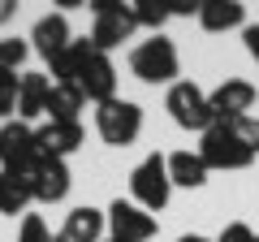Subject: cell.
<instances>
[{
	"instance_id": "6da1fadb",
	"label": "cell",
	"mask_w": 259,
	"mask_h": 242,
	"mask_svg": "<svg viewBox=\"0 0 259 242\" xmlns=\"http://www.w3.org/2000/svg\"><path fill=\"white\" fill-rule=\"evenodd\" d=\"M130 74L139 78V83H147V87H160V83L173 87V83H177V74H182L177 44H173V39H164V35L143 39V44L130 52Z\"/></svg>"
},
{
	"instance_id": "7a4b0ae2",
	"label": "cell",
	"mask_w": 259,
	"mask_h": 242,
	"mask_svg": "<svg viewBox=\"0 0 259 242\" xmlns=\"http://www.w3.org/2000/svg\"><path fill=\"white\" fill-rule=\"evenodd\" d=\"M130 195H134V204H139V208H147L151 216H156L160 208H168V199H173L168 156H160V151L143 156L139 165H134V173H130Z\"/></svg>"
},
{
	"instance_id": "3957f363",
	"label": "cell",
	"mask_w": 259,
	"mask_h": 242,
	"mask_svg": "<svg viewBox=\"0 0 259 242\" xmlns=\"http://www.w3.org/2000/svg\"><path fill=\"white\" fill-rule=\"evenodd\" d=\"M95 130H100V139L108 147H130L143 134V108L134 100L112 95V100L95 104Z\"/></svg>"
},
{
	"instance_id": "277c9868",
	"label": "cell",
	"mask_w": 259,
	"mask_h": 242,
	"mask_svg": "<svg viewBox=\"0 0 259 242\" xmlns=\"http://www.w3.org/2000/svg\"><path fill=\"white\" fill-rule=\"evenodd\" d=\"M95 13V26H91V44L95 52L108 56L112 48H121L134 30H139V22H134V9H130L125 0H87Z\"/></svg>"
},
{
	"instance_id": "5b68a950",
	"label": "cell",
	"mask_w": 259,
	"mask_h": 242,
	"mask_svg": "<svg viewBox=\"0 0 259 242\" xmlns=\"http://www.w3.org/2000/svg\"><path fill=\"white\" fill-rule=\"evenodd\" d=\"M164 108H168V117H173L182 130L207 134V130L216 126V121H212V108H207V91H203L199 83H186V78H177V83L168 87Z\"/></svg>"
},
{
	"instance_id": "8992f818",
	"label": "cell",
	"mask_w": 259,
	"mask_h": 242,
	"mask_svg": "<svg viewBox=\"0 0 259 242\" xmlns=\"http://www.w3.org/2000/svg\"><path fill=\"white\" fill-rule=\"evenodd\" d=\"M199 156H203L207 169H225V173H229V169H250L259 151L246 147L229 126H212V130L203 134V143H199Z\"/></svg>"
},
{
	"instance_id": "52a82bcc",
	"label": "cell",
	"mask_w": 259,
	"mask_h": 242,
	"mask_svg": "<svg viewBox=\"0 0 259 242\" xmlns=\"http://www.w3.org/2000/svg\"><path fill=\"white\" fill-rule=\"evenodd\" d=\"M39 160V147H35V126L26 121H5L0 126V169L5 173H30Z\"/></svg>"
},
{
	"instance_id": "ba28073f",
	"label": "cell",
	"mask_w": 259,
	"mask_h": 242,
	"mask_svg": "<svg viewBox=\"0 0 259 242\" xmlns=\"http://www.w3.org/2000/svg\"><path fill=\"white\" fill-rule=\"evenodd\" d=\"M255 100H259V91L246 78H225L216 91H207V108H212L216 126H229V121H238V117H250Z\"/></svg>"
},
{
	"instance_id": "9c48e42d",
	"label": "cell",
	"mask_w": 259,
	"mask_h": 242,
	"mask_svg": "<svg viewBox=\"0 0 259 242\" xmlns=\"http://www.w3.org/2000/svg\"><path fill=\"white\" fill-rule=\"evenodd\" d=\"M108 229H112V242H147L156 238V216L147 212V208H139L134 199H112L108 212Z\"/></svg>"
},
{
	"instance_id": "30bf717a",
	"label": "cell",
	"mask_w": 259,
	"mask_h": 242,
	"mask_svg": "<svg viewBox=\"0 0 259 242\" xmlns=\"http://www.w3.org/2000/svg\"><path fill=\"white\" fill-rule=\"evenodd\" d=\"M35 147H39V156L69 160L82 147V121H44L35 130Z\"/></svg>"
},
{
	"instance_id": "8fae6325",
	"label": "cell",
	"mask_w": 259,
	"mask_h": 242,
	"mask_svg": "<svg viewBox=\"0 0 259 242\" xmlns=\"http://www.w3.org/2000/svg\"><path fill=\"white\" fill-rule=\"evenodd\" d=\"M69 165L65 160H52V156H39L35 169H30V190H35L39 204H61L69 195Z\"/></svg>"
},
{
	"instance_id": "7c38bea8",
	"label": "cell",
	"mask_w": 259,
	"mask_h": 242,
	"mask_svg": "<svg viewBox=\"0 0 259 242\" xmlns=\"http://www.w3.org/2000/svg\"><path fill=\"white\" fill-rule=\"evenodd\" d=\"M69 22H65V13H44V18L35 22V30H30V48H35L39 56H44L48 65H52L56 56L69 48Z\"/></svg>"
},
{
	"instance_id": "4fadbf2b",
	"label": "cell",
	"mask_w": 259,
	"mask_h": 242,
	"mask_svg": "<svg viewBox=\"0 0 259 242\" xmlns=\"http://www.w3.org/2000/svg\"><path fill=\"white\" fill-rule=\"evenodd\" d=\"M78 91H82L91 104H104V100L117 95V69H112V61L104 52H95L91 61H87L82 78H78Z\"/></svg>"
},
{
	"instance_id": "5bb4252c",
	"label": "cell",
	"mask_w": 259,
	"mask_h": 242,
	"mask_svg": "<svg viewBox=\"0 0 259 242\" xmlns=\"http://www.w3.org/2000/svg\"><path fill=\"white\" fill-rule=\"evenodd\" d=\"M104 225H108V216L100 208H74L65 216V225L56 229V242H100Z\"/></svg>"
},
{
	"instance_id": "9a60e30c",
	"label": "cell",
	"mask_w": 259,
	"mask_h": 242,
	"mask_svg": "<svg viewBox=\"0 0 259 242\" xmlns=\"http://www.w3.org/2000/svg\"><path fill=\"white\" fill-rule=\"evenodd\" d=\"M48 91H52V83H48V74H18V121H35L48 112Z\"/></svg>"
},
{
	"instance_id": "2e32d148",
	"label": "cell",
	"mask_w": 259,
	"mask_h": 242,
	"mask_svg": "<svg viewBox=\"0 0 259 242\" xmlns=\"http://www.w3.org/2000/svg\"><path fill=\"white\" fill-rule=\"evenodd\" d=\"M199 26H203L207 35L246 26V5H242V0H203V5H199Z\"/></svg>"
},
{
	"instance_id": "e0dca14e",
	"label": "cell",
	"mask_w": 259,
	"mask_h": 242,
	"mask_svg": "<svg viewBox=\"0 0 259 242\" xmlns=\"http://www.w3.org/2000/svg\"><path fill=\"white\" fill-rule=\"evenodd\" d=\"M91 56H95V44H91V39H69V48H65V52L56 56L52 65H48V69L56 74L52 83H78Z\"/></svg>"
},
{
	"instance_id": "ac0fdd59",
	"label": "cell",
	"mask_w": 259,
	"mask_h": 242,
	"mask_svg": "<svg viewBox=\"0 0 259 242\" xmlns=\"http://www.w3.org/2000/svg\"><path fill=\"white\" fill-rule=\"evenodd\" d=\"M207 173H212V169L203 165L199 151H173V156H168V177H173V186H182V190L207 186Z\"/></svg>"
},
{
	"instance_id": "d6986e66",
	"label": "cell",
	"mask_w": 259,
	"mask_h": 242,
	"mask_svg": "<svg viewBox=\"0 0 259 242\" xmlns=\"http://www.w3.org/2000/svg\"><path fill=\"white\" fill-rule=\"evenodd\" d=\"M82 108H87V95L78 91V83H52V91H48V121H78Z\"/></svg>"
},
{
	"instance_id": "ffe728a7",
	"label": "cell",
	"mask_w": 259,
	"mask_h": 242,
	"mask_svg": "<svg viewBox=\"0 0 259 242\" xmlns=\"http://www.w3.org/2000/svg\"><path fill=\"white\" fill-rule=\"evenodd\" d=\"M30 199H35V190H30V173H5V169H0V212L18 216V212H26Z\"/></svg>"
},
{
	"instance_id": "44dd1931",
	"label": "cell",
	"mask_w": 259,
	"mask_h": 242,
	"mask_svg": "<svg viewBox=\"0 0 259 242\" xmlns=\"http://www.w3.org/2000/svg\"><path fill=\"white\" fill-rule=\"evenodd\" d=\"M130 9H134V22L147 26L151 35H160V26L168 22V0H130Z\"/></svg>"
},
{
	"instance_id": "7402d4cb",
	"label": "cell",
	"mask_w": 259,
	"mask_h": 242,
	"mask_svg": "<svg viewBox=\"0 0 259 242\" xmlns=\"http://www.w3.org/2000/svg\"><path fill=\"white\" fill-rule=\"evenodd\" d=\"M26 56H30L26 39H0V69H5V74H18V69L26 65Z\"/></svg>"
},
{
	"instance_id": "603a6c76",
	"label": "cell",
	"mask_w": 259,
	"mask_h": 242,
	"mask_svg": "<svg viewBox=\"0 0 259 242\" xmlns=\"http://www.w3.org/2000/svg\"><path fill=\"white\" fill-rule=\"evenodd\" d=\"M18 242H56V233L48 229V221L39 212H26L18 225Z\"/></svg>"
},
{
	"instance_id": "cb8c5ba5",
	"label": "cell",
	"mask_w": 259,
	"mask_h": 242,
	"mask_svg": "<svg viewBox=\"0 0 259 242\" xmlns=\"http://www.w3.org/2000/svg\"><path fill=\"white\" fill-rule=\"evenodd\" d=\"M13 112H18V74L0 69V117L13 121Z\"/></svg>"
},
{
	"instance_id": "d4e9b609",
	"label": "cell",
	"mask_w": 259,
	"mask_h": 242,
	"mask_svg": "<svg viewBox=\"0 0 259 242\" xmlns=\"http://www.w3.org/2000/svg\"><path fill=\"white\" fill-rule=\"evenodd\" d=\"M229 130L238 134L246 147H255V151H259V121H255V117H238V121H229Z\"/></svg>"
},
{
	"instance_id": "484cf974",
	"label": "cell",
	"mask_w": 259,
	"mask_h": 242,
	"mask_svg": "<svg viewBox=\"0 0 259 242\" xmlns=\"http://www.w3.org/2000/svg\"><path fill=\"white\" fill-rule=\"evenodd\" d=\"M216 242H259V233L250 229L246 221H229V225L221 229V238H216Z\"/></svg>"
},
{
	"instance_id": "4316f807",
	"label": "cell",
	"mask_w": 259,
	"mask_h": 242,
	"mask_svg": "<svg viewBox=\"0 0 259 242\" xmlns=\"http://www.w3.org/2000/svg\"><path fill=\"white\" fill-rule=\"evenodd\" d=\"M199 5H203V0H168V18H199Z\"/></svg>"
},
{
	"instance_id": "83f0119b",
	"label": "cell",
	"mask_w": 259,
	"mask_h": 242,
	"mask_svg": "<svg viewBox=\"0 0 259 242\" xmlns=\"http://www.w3.org/2000/svg\"><path fill=\"white\" fill-rule=\"evenodd\" d=\"M242 39H246V52H250V56L259 61V22H255V26H246V30H242Z\"/></svg>"
},
{
	"instance_id": "f1b7e54d",
	"label": "cell",
	"mask_w": 259,
	"mask_h": 242,
	"mask_svg": "<svg viewBox=\"0 0 259 242\" xmlns=\"http://www.w3.org/2000/svg\"><path fill=\"white\" fill-rule=\"evenodd\" d=\"M13 13H18V5H13V0H0V26H5Z\"/></svg>"
},
{
	"instance_id": "f546056e",
	"label": "cell",
	"mask_w": 259,
	"mask_h": 242,
	"mask_svg": "<svg viewBox=\"0 0 259 242\" xmlns=\"http://www.w3.org/2000/svg\"><path fill=\"white\" fill-rule=\"evenodd\" d=\"M177 242H216V238H203V233H182Z\"/></svg>"
},
{
	"instance_id": "4dcf8cb0",
	"label": "cell",
	"mask_w": 259,
	"mask_h": 242,
	"mask_svg": "<svg viewBox=\"0 0 259 242\" xmlns=\"http://www.w3.org/2000/svg\"><path fill=\"white\" fill-rule=\"evenodd\" d=\"M100 242H112V238H100Z\"/></svg>"
}]
</instances>
